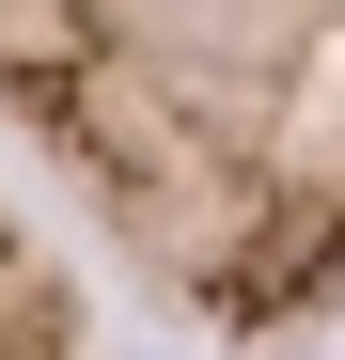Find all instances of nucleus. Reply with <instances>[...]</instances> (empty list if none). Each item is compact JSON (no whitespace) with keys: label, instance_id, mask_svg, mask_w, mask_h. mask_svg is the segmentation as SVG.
Wrapping results in <instances>:
<instances>
[{"label":"nucleus","instance_id":"obj_1","mask_svg":"<svg viewBox=\"0 0 345 360\" xmlns=\"http://www.w3.org/2000/svg\"><path fill=\"white\" fill-rule=\"evenodd\" d=\"M0 141L172 329L345 314V0H0Z\"/></svg>","mask_w":345,"mask_h":360},{"label":"nucleus","instance_id":"obj_2","mask_svg":"<svg viewBox=\"0 0 345 360\" xmlns=\"http://www.w3.org/2000/svg\"><path fill=\"white\" fill-rule=\"evenodd\" d=\"M0 360H94V314H79V282L63 251L0 204Z\"/></svg>","mask_w":345,"mask_h":360}]
</instances>
